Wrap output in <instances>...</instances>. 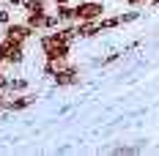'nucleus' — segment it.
I'll list each match as a JSON object with an SVG mask.
<instances>
[{"label":"nucleus","instance_id":"nucleus-1","mask_svg":"<svg viewBox=\"0 0 159 156\" xmlns=\"http://www.w3.org/2000/svg\"><path fill=\"white\" fill-rule=\"evenodd\" d=\"M69 41H66L61 33H47V36H41V52H44V60L47 58H69Z\"/></svg>","mask_w":159,"mask_h":156},{"label":"nucleus","instance_id":"nucleus-2","mask_svg":"<svg viewBox=\"0 0 159 156\" xmlns=\"http://www.w3.org/2000/svg\"><path fill=\"white\" fill-rule=\"evenodd\" d=\"M102 14H104L102 0H85V3L74 6V22H91V19H99Z\"/></svg>","mask_w":159,"mask_h":156},{"label":"nucleus","instance_id":"nucleus-3","mask_svg":"<svg viewBox=\"0 0 159 156\" xmlns=\"http://www.w3.org/2000/svg\"><path fill=\"white\" fill-rule=\"evenodd\" d=\"M22 58H25V44H16V41H8V38L0 41V66L3 63L16 66V63H22Z\"/></svg>","mask_w":159,"mask_h":156},{"label":"nucleus","instance_id":"nucleus-4","mask_svg":"<svg viewBox=\"0 0 159 156\" xmlns=\"http://www.w3.org/2000/svg\"><path fill=\"white\" fill-rule=\"evenodd\" d=\"M36 30H33L28 22H22V25H16V22H8L6 25V30H3V38H8V41H16V44H28Z\"/></svg>","mask_w":159,"mask_h":156},{"label":"nucleus","instance_id":"nucleus-5","mask_svg":"<svg viewBox=\"0 0 159 156\" xmlns=\"http://www.w3.org/2000/svg\"><path fill=\"white\" fill-rule=\"evenodd\" d=\"M36 104V96L33 93H19V96H14V99H0V107L3 109H8V112H19V109H28V107H33Z\"/></svg>","mask_w":159,"mask_h":156},{"label":"nucleus","instance_id":"nucleus-6","mask_svg":"<svg viewBox=\"0 0 159 156\" xmlns=\"http://www.w3.org/2000/svg\"><path fill=\"white\" fill-rule=\"evenodd\" d=\"M55 85H58V88H69V85H80V71L77 69H74V66H66L63 71H58V74H55Z\"/></svg>","mask_w":159,"mask_h":156},{"label":"nucleus","instance_id":"nucleus-7","mask_svg":"<svg viewBox=\"0 0 159 156\" xmlns=\"http://www.w3.org/2000/svg\"><path fill=\"white\" fill-rule=\"evenodd\" d=\"M6 91H11V93H25V91H28V82H25V79H8V82H6Z\"/></svg>","mask_w":159,"mask_h":156},{"label":"nucleus","instance_id":"nucleus-8","mask_svg":"<svg viewBox=\"0 0 159 156\" xmlns=\"http://www.w3.org/2000/svg\"><path fill=\"white\" fill-rule=\"evenodd\" d=\"M11 22V11L8 8H0V25H8Z\"/></svg>","mask_w":159,"mask_h":156},{"label":"nucleus","instance_id":"nucleus-9","mask_svg":"<svg viewBox=\"0 0 159 156\" xmlns=\"http://www.w3.org/2000/svg\"><path fill=\"white\" fill-rule=\"evenodd\" d=\"M6 82H8V79L3 77V71H0V91H6Z\"/></svg>","mask_w":159,"mask_h":156},{"label":"nucleus","instance_id":"nucleus-10","mask_svg":"<svg viewBox=\"0 0 159 156\" xmlns=\"http://www.w3.org/2000/svg\"><path fill=\"white\" fill-rule=\"evenodd\" d=\"M126 3H129V6H143L145 0H126Z\"/></svg>","mask_w":159,"mask_h":156},{"label":"nucleus","instance_id":"nucleus-11","mask_svg":"<svg viewBox=\"0 0 159 156\" xmlns=\"http://www.w3.org/2000/svg\"><path fill=\"white\" fill-rule=\"evenodd\" d=\"M49 3H55V6H61V3H69V0H49Z\"/></svg>","mask_w":159,"mask_h":156},{"label":"nucleus","instance_id":"nucleus-12","mask_svg":"<svg viewBox=\"0 0 159 156\" xmlns=\"http://www.w3.org/2000/svg\"><path fill=\"white\" fill-rule=\"evenodd\" d=\"M154 3H159V0H154Z\"/></svg>","mask_w":159,"mask_h":156},{"label":"nucleus","instance_id":"nucleus-13","mask_svg":"<svg viewBox=\"0 0 159 156\" xmlns=\"http://www.w3.org/2000/svg\"><path fill=\"white\" fill-rule=\"evenodd\" d=\"M0 3H3V0H0Z\"/></svg>","mask_w":159,"mask_h":156},{"label":"nucleus","instance_id":"nucleus-14","mask_svg":"<svg viewBox=\"0 0 159 156\" xmlns=\"http://www.w3.org/2000/svg\"><path fill=\"white\" fill-rule=\"evenodd\" d=\"M0 109H3V107H0Z\"/></svg>","mask_w":159,"mask_h":156}]
</instances>
